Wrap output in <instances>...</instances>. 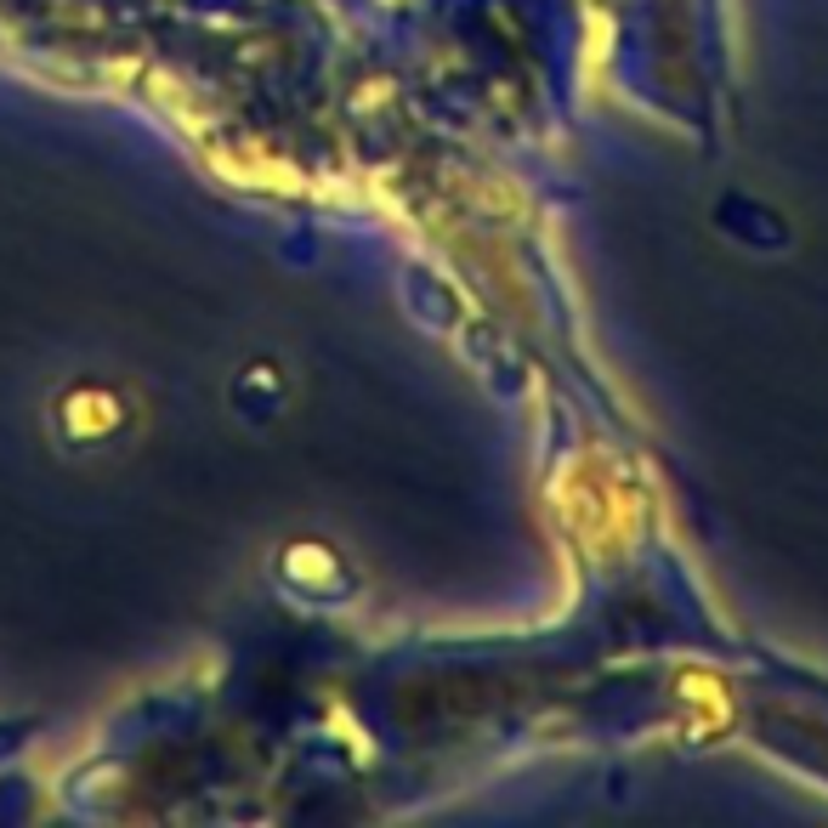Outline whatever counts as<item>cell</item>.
Returning a JSON list of instances; mask_svg holds the SVG:
<instances>
[{
  "label": "cell",
  "mask_w": 828,
  "mask_h": 828,
  "mask_svg": "<svg viewBox=\"0 0 828 828\" xmlns=\"http://www.w3.org/2000/svg\"><path fill=\"white\" fill-rule=\"evenodd\" d=\"M125 425V409L109 386H74L63 404H58V432L68 443H97V437H114Z\"/></svg>",
  "instance_id": "cell-1"
}]
</instances>
